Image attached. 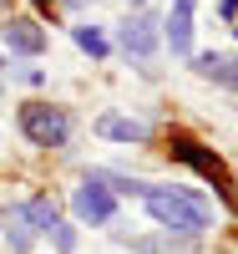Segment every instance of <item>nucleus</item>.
Returning a JSON list of instances; mask_svg holds the SVG:
<instances>
[{
	"label": "nucleus",
	"mask_w": 238,
	"mask_h": 254,
	"mask_svg": "<svg viewBox=\"0 0 238 254\" xmlns=\"http://www.w3.org/2000/svg\"><path fill=\"white\" fill-rule=\"evenodd\" d=\"M142 203L147 214H152L162 229H172V234H198V229H208V203L183 193V188H142Z\"/></svg>",
	"instance_id": "f257e3e1"
},
{
	"label": "nucleus",
	"mask_w": 238,
	"mask_h": 254,
	"mask_svg": "<svg viewBox=\"0 0 238 254\" xmlns=\"http://www.w3.org/2000/svg\"><path fill=\"white\" fill-rule=\"evenodd\" d=\"M20 127H26V137L36 147H66V137H71V117L61 107H46V102L20 107Z\"/></svg>",
	"instance_id": "f03ea898"
},
{
	"label": "nucleus",
	"mask_w": 238,
	"mask_h": 254,
	"mask_svg": "<svg viewBox=\"0 0 238 254\" xmlns=\"http://www.w3.org/2000/svg\"><path fill=\"white\" fill-rule=\"evenodd\" d=\"M172 153H178L183 163H192L208 183H218V193H223V198H233V178H228V168L213 158V153H203V147H198V142H188V137H178V142H172Z\"/></svg>",
	"instance_id": "7ed1b4c3"
},
{
	"label": "nucleus",
	"mask_w": 238,
	"mask_h": 254,
	"mask_svg": "<svg viewBox=\"0 0 238 254\" xmlns=\"http://www.w3.org/2000/svg\"><path fill=\"white\" fill-rule=\"evenodd\" d=\"M71 208H76L81 219H92V224H106V219L117 214V198H112V188H101L96 178H86L76 193H71Z\"/></svg>",
	"instance_id": "20e7f679"
},
{
	"label": "nucleus",
	"mask_w": 238,
	"mask_h": 254,
	"mask_svg": "<svg viewBox=\"0 0 238 254\" xmlns=\"http://www.w3.org/2000/svg\"><path fill=\"white\" fill-rule=\"evenodd\" d=\"M117 36H122L127 56H142V61L152 56V51H157V41H162V31H157V20H152V15H127Z\"/></svg>",
	"instance_id": "39448f33"
},
{
	"label": "nucleus",
	"mask_w": 238,
	"mask_h": 254,
	"mask_svg": "<svg viewBox=\"0 0 238 254\" xmlns=\"http://www.w3.org/2000/svg\"><path fill=\"white\" fill-rule=\"evenodd\" d=\"M192 71L218 81V87H228V92H238V51H203L192 61Z\"/></svg>",
	"instance_id": "423d86ee"
},
{
	"label": "nucleus",
	"mask_w": 238,
	"mask_h": 254,
	"mask_svg": "<svg viewBox=\"0 0 238 254\" xmlns=\"http://www.w3.org/2000/svg\"><path fill=\"white\" fill-rule=\"evenodd\" d=\"M0 41H5L10 51H20V56H41L46 51V31H41L36 20H5V26H0Z\"/></svg>",
	"instance_id": "0eeeda50"
},
{
	"label": "nucleus",
	"mask_w": 238,
	"mask_h": 254,
	"mask_svg": "<svg viewBox=\"0 0 238 254\" xmlns=\"http://www.w3.org/2000/svg\"><path fill=\"white\" fill-rule=\"evenodd\" d=\"M167 46L178 56L192 51V5H172V15H167Z\"/></svg>",
	"instance_id": "6e6552de"
},
{
	"label": "nucleus",
	"mask_w": 238,
	"mask_h": 254,
	"mask_svg": "<svg viewBox=\"0 0 238 254\" xmlns=\"http://www.w3.org/2000/svg\"><path fill=\"white\" fill-rule=\"evenodd\" d=\"M96 132L112 142H147V122L137 117H96Z\"/></svg>",
	"instance_id": "1a4fd4ad"
},
{
	"label": "nucleus",
	"mask_w": 238,
	"mask_h": 254,
	"mask_svg": "<svg viewBox=\"0 0 238 254\" xmlns=\"http://www.w3.org/2000/svg\"><path fill=\"white\" fill-rule=\"evenodd\" d=\"M10 214L26 224V229H51V224H61V214H56V203L51 198H31V203H15Z\"/></svg>",
	"instance_id": "9d476101"
},
{
	"label": "nucleus",
	"mask_w": 238,
	"mask_h": 254,
	"mask_svg": "<svg viewBox=\"0 0 238 254\" xmlns=\"http://www.w3.org/2000/svg\"><path fill=\"white\" fill-rule=\"evenodd\" d=\"M71 36H76V46H81V51H92V56H106V36H101L96 26H76Z\"/></svg>",
	"instance_id": "9b49d317"
},
{
	"label": "nucleus",
	"mask_w": 238,
	"mask_h": 254,
	"mask_svg": "<svg viewBox=\"0 0 238 254\" xmlns=\"http://www.w3.org/2000/svg\"><path fill=\"white\" fill-rule=\"evenodd\" d=\"M46 234H51V244H56L61 254H71V249H76V229H71L66 219H61V224H51V229H46Z\"/></svg>",
	"instance_id": "f8f14e48"
},
{
	"label": "nucleus",
	"mask_w": 238,
	"mask_h": 254,
	"mask_svg": "<svg viewBox=\"0 0 238 254\" xmlns=\"http://www.w3.org/2000/svg\"><path fill=\"white\" fill-rule=\"evenodd\" d=\"M5 234H10V249L20 254V249H31V239H36V229H26V224H20V219L10 214V229H5Z\"/></svg>",
	"instance_id": "ddd939ff"
},
{
	"label": "nucleus",
	"mask_w": 238,
	"mask_h": 254,
	"mask_svg": "<svg viewBox=\"0 0 238 254\" xmlns=\"http://www.w3.org/2000/svg\"><path fill=\"white\" fill-rule=\"evenodd\" d=\"M218 15L223 20H238V0H218Z\"/></svg>",
	"instance_id": "4468645a"
},
{
	"label": "nucleus",
	"mask_w": 238,
	"mask_h": 254,
	"mask_svg": "<svg viewBox=\"0 0 238 254\" xmlns=\"http://www.w3.org/2000/svg\"><path fill=\"white\" fill-rule=\"evenodd\" d=\"M172 5H192V0H172Z\"/></svg>",
	"instance_id": "2eb2a0df"
},
{
	"label": "nucleus",
	"mask_w": 238,
	"mask_h": 254,
	"mask_svg": "<svg viewBox=\"0 0 238 254\" xmlns=\"http://www.w3.org/2000/svg\"><path fill=\"white\" fill-rule=\"evenodd\" d=\"M41 5H51V0H41Z\"/></svg>",
	"instance_id": "dca6fc26"
},
{
	"label": "nucleus",
	"mask_w": 238,
	"mask_h": 254,
	"mask_svg": "<svg viewBox=\"0 0 238 254\" xmlns=\"http://www.w3.org/2000/svg\"><path fill=\"white\" fill-rule=\"evenodd\" d=\"M233 31H238V20H233Z\"/></svg>",
	"instance_id": "f3484780"
}]
</instances>
